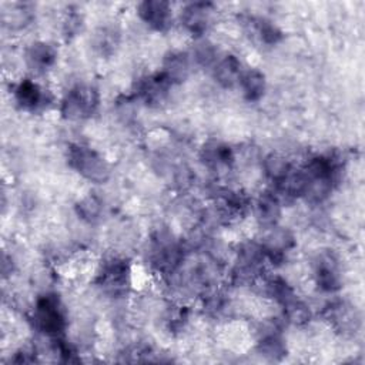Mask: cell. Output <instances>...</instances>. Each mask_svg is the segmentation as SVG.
Listing matches in <instances>:
<instances>
[{
    "instance_id": "20",
    "label": "cell",
    "mask_w": 365,
    "mask_h": 365,
    "mask_svg": "<svg viewBox=\"0 0 365 365\" xmlns=\"http://www.w3.org/2000/svg\"><path fill=\"white\" fill-rule=\"evenodd\" d=\"M250 27L252 29L255 36L259 38V41L267 46H274L279 43L282 38V31L268 19L251 17Z\"/></svg>"
},
{
    "instance_id": "22",
    "label": "cell",
    "mask_w": 365,
    "mask_h": 365,
    "mask_svg": "<svg viewBox=\"0 0 365 365\" xmlns=\"http://www.w3.org/2000/svg\"><path fill=\"white\" fill-rule=\"evenodd\" d=\"M190 56L191 60L201 67H212L218 60V51L215 46L202 37L197 38V43L194 44Z\"/></svg>"
},
{
    "instance_id": "10",
    "label": "cell",
    "mask_w": 365,
    "mask_h": 365,
    "mask_svg": "<svg viewBox=\"0 0 365 365\" xmlns=\"http://www.w3.org/2000/svg\"><path fill=\"white\" fill-rule=\"evenodd\" d=\"M140 19L155 31H165L173 20L171 6L163 0H145L137 6Z\"/></svg>"
},
{
    "instance_id": "3",
    "label": "cell",
    "mask_w": 365,
    "mask_h": 365,
    "mask_svg": "<svg viewBox=\"0 0 365 365\" xmlns=\"http://www.w3.org/2000/svg\"><path fill=\"white\" fill-rule=\"evenodd\" d=\"M184 259L181 244L165 230L155 232L150 244V262L161 274H174Z\"/></svg>"
},
{
    "instance_id": "11",
    "label": "cell",
    "mask_w": 365,
    "mask_h": 365,
    "mask_svg": "<svg viewBox=\"0 0 365 365\" xmlns=\"http://www.w3.org/2000/svg\"><path fill=\"white\" fill-rule=\"evenodd\" d=\"M282 201L275 191H264L259 194L254 204L255 220L262 228H271L278 225L281 217Z\"/></svg>"
},
{
    "instance_id": "6",
    "label": "cell",
    "mask_w": 365,
    "mask_h": 365,
    "mask_svg": "<svg viewBox=\"0 0 365 365\" xmlns=\"http://www.w3.org/2000/svg\"><path fill=\"white\" fill-rule=\"evenodd\" d=\"M261 245L265 252L267 261L272 264H279L284 261L287 252H289L295 247L294 234L279 225H274L267 228V234L261 241Z\"/></svg>"
},
{
    "instance_id": "16",
    "label": "cell",
    "mask_w": 365,
    "mask_h": 365,
    "mask_svg": "<svg viewBox=\"0 0 365 365\" xmlns=\"http://www.w3.org/2000/svg\"><path fill=\"white\" fill-rule=\"evenodd\" d=\"M241 73H242L241 61L234 54L218 57L217 63L212 66L214 80L224 88H230L238 84Z\"/></svg>"
},
{
    "instance_id": "9",
    "label": "cell",
    "mask_w": 365,
    "mask_h": 365,
    "mask_svg": "<svg viewBox=\"0 0 365 365\" xmlns=\"http://www.w3.org/2000/svg\"><path fill=\"white\" fill-rule=\"evenodd\" d=\"M13 96L16 104L24 111H37L46 107L48 101L47 91L31 78L19 81L13 90Z\"/></svg>"
},
{
    "instance_id": "5",
    "label": "cell",
    "mask_w": 365,
    "mask_h": 365,
    "mask_svg": "<svg viewBox=\"0 0 365 365\" xmlns=\"http://www.w3.org/2000/svg\"><path fill=\"white\" fill-rule=\"evenodd\" d=\"M130 265L125 259L111 257L106 259L98 271V284L111 295L124 294L130 284Z\"/></svg>"
},
{
    "instance_id": "19",
    "label": "cell",
    "mask_w": 365,
    "mask_h": 365,
    "mask_svg": "<svg viewBox=\"0 0 365 365\" xmlns=\"http://www.w3.org/2000/svg\"><path fill=\"white\" fill-rule=\"evenodd\" d=\"M262 287H264V294L272 298L282 308L297 298L294 288L288 284L287 279H284L279 275L265 277L262 281Z\"/></svg>"
},
{
    "instance_id": "17",
    "label": "cell",
    "mask_w": 365,
    "mask_h": 365,
    "mask_svg": "<svg viewBox=\"0 0 365 365\" xmlns=\"http://www.w3.org/2000/svg\"><path fill=\"white\" fill-rule=\"evenodd\" d=\"M258 351L269 361H279L287 355V345L278 327L271 325L262 331L258 339Z\"/></svg>"
},
{
    "instance_id": "25",
    "label": "cell",
    "mask_w": 365,
    "mask_h": 365,
    "mask_svg": "<svg viewBox=\"0 0 365 365\" xmlns=\"http://www.w3.org/2000/svg\"><path fill=\"white\" fill-rule=\"evenodd\" d=\"M96 48L101 53V54H111L114 53L115 47L118 46V33L114 29H108L104 27L101 29L94 40Z\"/></svg>"
},
{
    "instance_id": "2",
    "label": "cell",
    "mask_w": 365,
    "mask_h": 365,
    "mask_svg": "<svg viewBox=\"0 0 365 365\" xmlns=\"http://www.w3.org/2000/svg\"><path fill=\"white\" fill-rule=\"evenodd\" d=\"M31 318L34 327L41 334L54 339L63 335L67 325L63 304L56 294H44L38 297Z\"/></svg>"
},
{
    "instance_id": "12",
    "label": "cell",
    "mask_w": 365,
    "mask_h": 365,
    "mask_svg": "<svg viewBox=\"0 0 365 365\" xmlns=\"http://www.w3.org/2000/svg\"><path fill=\"white\" fill-rule=\"evenodd\" d=\"M173 84L164 77V74L155 73L143 77L137 84V96L147 104H160L168 96Z\"/></svg>"
},
{
    "instance_id": "15",
    "label": "cell",
    "mask_w": 365,
    "mask_h": 365,
    "mask_svg": "<svg viewBox=\"0 0 365 365\" xmlns=\"http://www.w3.org/2000/svg\"><path fill=\"white\" fill-rule=\"evenodd\" d=\"M24 58L31 70L43 73L54 66L57 60V50L47 41H34L26 48Z\"/></svg>"
},
{
    "instance_id": "7",
    "label": "cell",
    "mask_w": 365,
    "mask_h": 365,
    "mask_svg": "<svg viewBox=\"0 0 365 365\" xmlns=\"http://www.w3.org/2000/svg\"><path fill=\"white\" fill-rule=\"evenodd\" d=\"M212 11L214 9L211 3H205V1L190 3L184 6V9L181 10L180 20L184 29L190 34L195 36L197 38H201V36L205 34V31L210 27Z\"/></svg>"
},
{
    "instance_id": "13",
    "label": "cell",
    "mask_w": 365,
    "mask_h": 365,
    "mask_svg": "<svg viewBox=\"0 0 365 365\" xmlns=\"http://www.w3.org/2000/svg\"><path fill=\"white\" fill-rule=\"evenodd\" d=\"M201 161L211 170H228L232 167L235 155L230 145L220 141H208L200 151Z\"/></svg>"
},
{
    "instance_id": "23",
    "label": "cell",
    "mask_w": 365,
    "mask_h": 365,
    "mask_svg": "<svg viewBox=\"0 0 365 365\" xmlns=\"http://www.w3.org/2000/svg\"><path fill=\"white\" fill-rule=\"evenodd\" d=\"M264 173L265 175L277 184L281 178H284L288 171L294 167L284 155L279 154H269L264 158Z\"/></svg>"
},
{
    "instance_id": "24",
    "label": "cell",
    "mask_w": 365,
    "mask_h": 365,
    "mask_svg": "<svg viewBox=\"0 0 365 365\" xmlns=\"http://www.w3.org/2000/svg\"><path fill=\"white\" fill-rule=\"evenodd\" d=\"M76 212L83 221L91 224L101 218L103 204L96 195H87L77 202Z\"/></svg>"
},
{
    "instance_id": "21",
    "label": "cell",
    "mask_w": 365,
    "mask_h": 365,
    "mask_svg": "<svg viewBox=\"0 0 365 365\" xmlns=\"http://www.w3.org/2000/svg\"><path fill=\"white\" fill-rule=\"evenodd\" d=\"M328 318L342 332L355 331V328H356L358 318L355 315V311H352V308L345 305L344 302L334 304L331 307V309L328 311Z\"/></svg>"
},
{
    "instance_id": "14",
    "label": "cell",
    "mask_w": 365,
    "mask_h": 365,
    "mask_svg": "<svg viewBox=\"0 0 365 365\" xmlns=\"http://www.w3.org/2000/svg\"><path fill=\"white\" fill-rule=\"evenodd\" d=\"M191 56L185 51H170L163 60L161 73L171 84H178L187 80L191 71Z\"/></svg>"
},
{
    "instance_id": "8",
    "label": "cell",
    "mask_w": 365,
    "mask_h": 365,
    "mask_svg": "<svg viewBox=\"0 0 365 365\" xmlns=\"http://www.w3.org/2000/svg\"><path fill=\"white\" fill-rule=\"evenodd\" d=\"M314 279L324 292H335L341 288L339 267L332 254H321L314 262Z\"/></svg>"
},
{
    "instance_id": "1",
    "label": "cell",
    "mask_w": 365,
    "mask_h": 365,
    "mask_svg": "<svg viewBox=\"0 0 365 365\" xmlns=\"http://www.w3.org/2000/svg\"><path fill=\"white\" fill-rule=\"evenodd\" d=\"M68 165L83 178L94 184H104L111 174L108 163L96 150L83 145L71 144L67 151Z\"/></svg>"
},
{
    "instance_id": "18",
    "label": "cell",
    "mask_w": 365,
    "mask_h": 365,
    "mask_svg": "<svg viewBox=\"0 0 365 365\" xmlns=\"http://www.w3.org/2000/svg\"><path fill=\"white\" fill-rule=\"evenodd\" d=\"M238 84L242 90L244 98L250 103L259 101L267 90V80L262 71L257 68H247L242 70Z\"/></svg>"
},
{
    "instance_id": "4",
    "label": "cell",
    "mask_w": 365,
    "mask_h": 365,
    "mask_svg": "<svg viewBox=\"0 0 365 365\" xmlns=\"http://www.w3.org/2000/svg\"><path fill=\"white\" fill-rule=\"evenodd\" d=\"M100 104L98 93L94 87L78 84L70 88L61 100L60 113L67 120H83L91 117Z\"/></svg>"
}]
</instances>
